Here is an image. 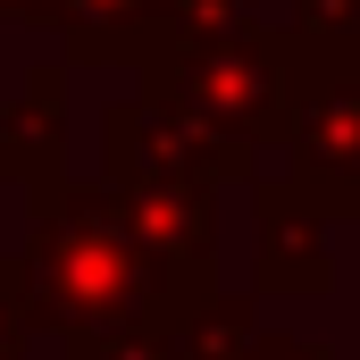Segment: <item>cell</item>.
<instances>
[{
	"mask_svg": "<svg viewBox=\"0 0 360 360\" xmlns=\"http://www.w3.org/2000/svg\"><path fill=\"white\" fill-rule=\"evenodd\" d=\"M134 92H151L160 109H176L193 134H210L218 151L252 160L285 151V126H293V84H302V51L285 25H160L126 51Z\"/></svg>",
	"mask_w": 360,
	"mask_h": 360,
	"instance_id": "cell-2",
	"label": "cell"
},
{
	"mask_svg": "<svg viewBox=\"0 0 360 360\" xmlns=\"http://www.w3.org/2000/svg\"><path fill=\"white\" fill-rule=\"evenodd\" d=\"M235 184V176H260L252 160L218 151L210 134H193L176 109H160L151 92L134 101H109L101 109V184Z\"/></svg>",
	"mask_w": 360,
	"mask_h": 360,
	"instance_id": "cell-4",
	"label": "cell"
},
{
	"mask_svg": "<svg viewBox=\"0 0 360 360\" xmlns=\"http://www.w3.org/2000/svg\"><path fill=\"white\" fill-rule=\"evenodd\" d=\"M252 17V0H160V25H243Z\"/></svg>",
	"mask_w": 360,
	"mask_h": 360,
	"instance_id": "cell-12",
	"label": "cell"
},
{
	"mask_svg": "<svg viewBox=\"0 0 360 360\" xmlns=\"http://www.w3.org/2000/svg\"><path fill=\"white\" fill-rule=\"evenodd\" d=\"M25 310L42 335H109V327H151V319H184L193 302L218 293V276H184L151 260L101 176H42L25 184Z\"/></svg>",
	"mask_w": 360,
	"mask_h": 360,
	"instance_id": "cell-1",
	"label": "cell"
},
{
	"mask_svg": "<svg viewBox=\"0 0 360 360\" xmlns=\"http://www.w3.org/2000/svg\"><path fill=\"white\" fill-rule=\"evenodd\" d=\"M285 176L327 210V226H360V51H344V59L302 51Z\"/></svg>",
	"mask_w": 360,
	"mask_h": 360,
	"instance_id": "cell-3",
	"label": "cell"
},
{
	"mask_svg": "<svg viewBox=\"0 0 360 360\" xmlns=\"http://www.w3.org/2000/svg\"><path fill=\"white\" fill-rule=\"evenodd\" d=\"M68 360H184L176 327L168 319H151V327H109V335H68L59 344Z\"/></svg>",
	"mask_w": 360,
	"mask_h": 360,
	"instance_id": "cell-10",
	"label": "cell"
},
{
	"mask_svg": "<svg viewBox=\"0 0 360 360\" xmlns=\"http://www.w3.org/2000/svg\"><path fill=\"white\" fill-rule=\"evenodd\" d=\"M235 360H335V352H327V344H310V335H276V327H260Z\"/></svg>",
	"mask_w": 360,
	"mask_h": 360,
	"instance_id": "cell-13",
	"label": "cell"
},
{
	"mask_svg": "<svg viewBox=\"0 0 360 360\" xmlns=\"http://www.w3.org/2000/svg\"><path fill=\"white\" fill-rule=\"evenodd\" d=\"M126 218V235L184 276H218V193L210 184H101Z\"/></svg>",
	"mask_w": 360,
	"mask_h": 360,
	"instance_id": "cell-6",
	"label": "cell"
},
{
	"mask_svg": "<svg viewBox=\"0 0 360 360\" xmlns=\"http://www.w3.org/2000/svg\"><path fill=\"white\" fill-rule=\"evenodd\" d=\"M25 335H34L25 276H17V252H0V360H25Z\"/></svg>",
	"mask_w": 360,
	"mask_h": 360,
	"instance_id": "cell-11",
	"label": "cell"
},
{
	"mask_svg": "<svg viewBox=\"0 0 360 360\" xmlns=\"http://www.w3.org/2000/svg\"><path fill=\"white\" fill-rule=\"evenodd\" d=\"M293 51H310V59H344L360 51V0H293Z\"/></svg>",
	"mask_w": 360,
	"mask_h": 360,
	"instance_id": "cell-9",
	"label": "cell"
},
{
	"mask_svg": "<svg viewBox=\"0 0 360 360\" xmlns=\"http://www.w3.org/2000/svg\"><path fill=\"white\" fill-rule=\"evenodd\" d=\"M68 59H34L17 101H0V184L68 176Z\"/></svg>",
	"mask_w": 360,
	"mask_h": 360,
	"instance_id": "cell-7",
	"label": "cell"
},
{
	"mask_svg": "<svg viewBox=\"0 0 360 360\" xmlns=\"http://www.w3.org/2000/svg\"><path fill=\"white\" fill-rule=\"evenodd\" d=\"M51 34L68 68H126V51L160 34V0H51Z\"/></svg>",
	"mask_w": 360,
	"mask_h": 360,
	"instance_id": "cell-8",
	"label": "cell"
},
{
	"mask_svg": "<svg viewBox=\"0 0 360 360\" xmlns=\"http://www.w3.org/2000/svg\"><path fill=\"white\" fill-rule=\"evenodd\" d=\"M327 285H335V235H327V210L285 176V168L252 176V293L310 302V293H327Z\"/></svg>",
	"mask_w": 360,
	"mask_h": 360,
	"instance_id": "cell-5",
	"label": "cell"
}]
</instances>
